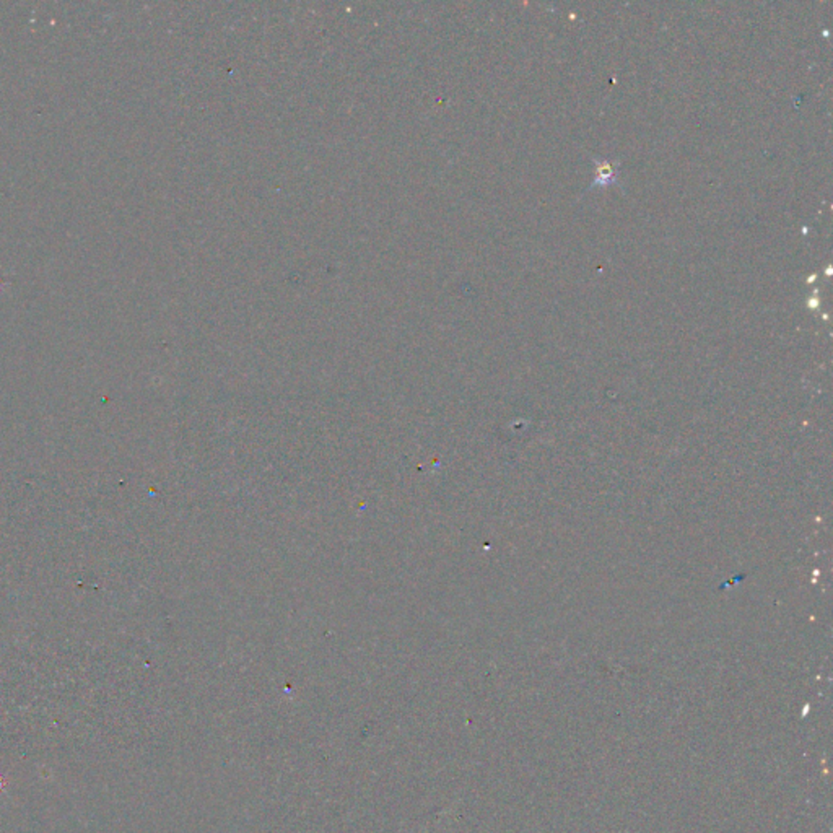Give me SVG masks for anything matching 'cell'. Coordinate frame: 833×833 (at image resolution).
<instances>
[{
  "label": "cell",
  "mask_w": 833,
  "mask_h": 833,
  "mask_svg": "<svg viewBox=\"0 0 833 833\" xmlns=\"http://www.w3.org/2000/svg\"><path fill=\"white\" fill-rule=\"evenodd\" d=\"M592 161H594V181H592V184L588 187V189H596V187H607V186H612V184H620V169H619V161H611V160H606V158H597L594 156L592 158Z\"/></svg>",
  "instance_id": "6da1fadb"
}]
</instances>
